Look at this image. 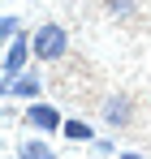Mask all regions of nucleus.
Listing matches in <instances>:
<instances>
[{"label": "nucleus", "instance_id": "nucleus-1", "mask_svg": "<svg viewBox=\"0 0 151 159\" xmlns=\"http://www.w3.org/2000/svg\"><path fill=\"white\" fill-rule=\"evenodd\" d=\"M30 48H35V60L56 65V60L69 56V34H65L61 22H43V26H35V34H30Z\"/></svg>", "mask_w": 151, "mask_h": 159}, {"label": "nucleus", "instance_id": "nucleus-2", "mask_svg": "<svg viewBox=\"0 0 151 159\" xmlns=\"http://www.w3.org/2000/svg\"><path fill=\"white\" fill-rule=\"evenodd\" d=\"M30 56H35V48H30V34H17V39H9V52H4V82L22 78Z\"/></svg>", "mask_w": 151, "mask_h": 159}, {"label": "nucleus", "instance_id": "nucleus-3", "mask_svg": "<svg viewBox=\"0 0 151 159\" xmlns=\"http://www.w3.org/2000/svg\"><path fill=\"white\" fill-rule=\"evenodd\" d=\"M22 116H26V125H30V129H39V133H56L61 125H65V116H61L52 103H39V99H35V103H26Z\"/></svg>", "mask_w": 151, "mask_h": 159}, {"label": "nucleus", "instance_id": "nucleus-4", "mask_svg": "<svg viewBox=\"0 0 151 159\" xmlns=\"http://www.w3.org/2000/svg\"><path fill=\"white\" fill-rule=\"evenodd\" d=\"M39 90H43V73H39V69H26L22 78L4 82V99H26V103H35Z\"/></svg>", "mask_w": 151, "mask_h": 159}, {"label": "nucleus", "instance_id": "nucleus-5", "mask_svg": "<svg viewBox=\"0 0 151 159\" xmlns=\"http://www.w3.org/2000/svg\"><path fill=\"white\" fill-rule=\"evenodd\" d=\"M100 116L108 120V125H117V129H121V125L134 120V99H129V95H108V99L100 103Z\"/></svg>", "mask_w": 151, "mask_h": 159}, {"label": "nucleus", "instance_id": "nucleus-6", "mask_svg": "<svg viewBox=\"0 0 151 159\" xmlns=\"http://www.w3.org/2000/svg\"><path fill=\"white\" fill-rule=\"evenodd\" d=\"M61 133H65L69 142H95V129H91L86 120H65V125H61Z\"/></svg>", "mask_w": 151, "mask_h": 159}, {"label": "nucleus", "instance_id": "nucleus-7", "mask_svg": "<svg viewBox=\"0 0 151 159\" xmlns=\"http://www.w3.org/2000/svg\"><path fill=\"white\" fill-rule=\"evenodd\" d=\"M17 159H56V155H52V146H48V142L26 138V142H22V151H17Z\"/></svg>", "mask_w": 151, "mask_h": 159}, {"label": "nucleus", "instance_id": "nucleus-8", "mask_svg": "<svg viewBox=\"0 0 151 159\" xmlns=\"http://www.w3.org/2000/svg\"><path fill=\"white\" fill-rule=\"evenodd\" d=\"M0 34H4V39H17V34H22V22H17V13H4V17H0Z\"/></svg>", "mask_w": 151, "mask_h": 159}, {"label": "nucleus", "instance_id": "nucleus-9", "mask_svg": "<svg viewBox=\"0 0 151 159\" xmlns=\"http://www.w3.org/2000/svg\"><path fill=\"white\" fill-rule=\"evenodd\" d=\"M134 9H138V0H108V13L112 17H129Z\"/></svg>", "mask_w": 151, "mask_h": 159}, {"label": "nucleus", "instance_id": "nucleus-10", "mask_svg": "<svg viewBox=\"0 0 151 159\" xmlns=\"http://www.w3.org/2000/svg\"><path fill=\"white\" fill-rule=\"evenodd\" d=\"M91 151H95V155H112V142H108V138H95V142H91Z\"/></svg>", "mask_w": 151, "mask_h": 159}, {"label": "nucleus", "instance_id": "nucleus-11", "mask_svg": "<svg viewBox=\"0 0 151 159\" xmlns=\"http://www.w3.org/2000/svg\"><path fill=\"white\" fill-rule=\"evenodd\" d=\"M121 159H147V155H138V151H121Z\"/></svg>", "mask_w": 151, "mask_h": 159}, {"label": "nucleus", "instance_id": "nucleus-12", "mask_svg": "<svg viewBox=\"0 0 151 159\" xmlns=\"http://www.w3.org/2000/svg\"><path fill=\"white\" fill-rule=\"evenodd\" d=\"M13 159H17V155H13Z\"/></svg>", "mask_w": 151, "mask_h": 159}]
</instances>
